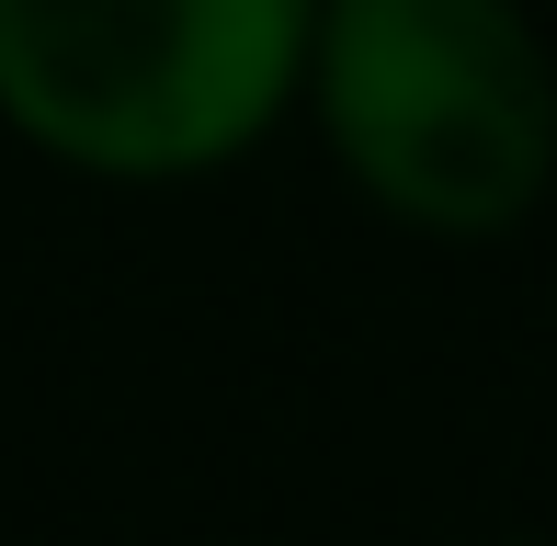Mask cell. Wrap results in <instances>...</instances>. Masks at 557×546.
Instances as JSON below:
<instances>
[{"instance_id": "7a4b0ae2", "label": "cell", "mask_w": 557, "mask_h": 546, "mask_svg": "<svg viewBox=\"0 0 557 546\" xmlns=\"http://www.w3.org/2000/svg\"><path fill=\"white\" fill-rule=\"evenodd\" d=\"M319 0H0V126L91 183H194L296 114Z\"/></svg>"}, {"instance_id": "6da1fadb", "label": "cell", "mask_w": 557, "mask_h": 546, "mask_svg": "<svg viewBox=\"0 0 557 546\" xmlns=\"http://www.w3.org/2000/svg\"><path fill=\"white\" fill-rule=\"evenodd\" d=\"M296 114L421 239H512L557 194V46L523 0H319Z\"/></svg>"}, {"instance_id": "3957f363", "label": "cell", "mask_w": 557, "mask_h": 546, "mask_svg": "<svg viewBox=\"0 0 557 546\" xmlns=\"http://www.w3.org/2000/svg\"><path fill=\"white\" fill-rule=\"evenodd\" d=\"M512 546H557V535H512Z\"/></svg>"}]
</instances>
